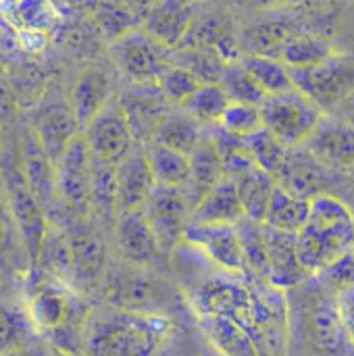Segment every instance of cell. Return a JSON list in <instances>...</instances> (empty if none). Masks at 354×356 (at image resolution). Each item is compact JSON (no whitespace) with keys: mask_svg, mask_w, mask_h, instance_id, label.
I'll use <instances>...</instances> for the list:
<instances>
[{"mask_svg":"<svg viewBox=\"0 0 354 356\" xmlns=\"http://www.w3.org/2000/svg\"><path fill=\"white\" fill-rule=\"evenodd\" d=\"M263 129L286 146H300L315 131L323 113L303 92L290 88L280 94H269L259 104Z\"/></svg>","mask_w":354,"mask_h":356,"instance_id":"cell-8","label":"cell"},{"mask_svg":"<svg viewBox=\"0 0 354 356\" xmlns=\"http://www.w3.org/2000/svg\"><path fill=\"white\" fill-rule=\"evenodd\" d=\"M6 204L10 209V215H13L17 227H19L21 240H23V246H25V252L29 259V273H31L35 267V259H38L44 234L48 229V223L44 219L46 215H44L42 207L29 194V190L21 177V169L8 177V200H6Z\"/></svg>","mask_w":354,"mask_h":356,"instance_id":"cell-14","label":"cell"},{"mask_svg":"<svg viewBox=\"0 0 354 356\" xmlns=\"http://www.w3.org/2000/svg\"><path fill=\"white\" fill-rule=\"evenodd\" d=\"M288 69L292 88L315 102L323 115H332L354 92V54H330L315 65Z\"/></svg>","mask_w":354,"mask_h":356,"instance_id":"cell-7","label":"cell"},{"mask_svg":"<svg viewBox=\"0 0 354 356\" xmlns=\"http://www.w3.org/2000/svg\"><path fill=\"white\" fill-rule=\"evenodd\" d=\"M83 140L90 154L98 161L117 165L136 144L129 123L117 102V98L108 100L94 119L83 127Z\"/></svg>","mask_w":354,"mask_h":356,"instance_id":"cell-13","label":"cell"},{"mask_svg":"<svg viewBox=\"0 0 354 356\" xmlns=\"http://www.w3.org/2000/svg\"><path fill=\"white\" fill-rule=\"evenodd\" d=\"M21 177L42 207V211H50L56 200V181H54V163L48 159L44 148L40 146L33 131H29L23 140L21 150Z\"/></svg>","mask_w":354,"mask_h":356,"instance_id":"cell-22","label":"cell"},{"mask_svg":"<svg viewBox=\"0 0 354 356\" xmlns=\"http://www.w3.org/2000/svg\"><path fill=\"white\" fill-rule=\"evenodd\" d=\"M332 115L338 117V119H342V121H346V123H351L354 127V92L346 98V100L340 102V106H338Z\"/></svg>","mask_w":354,"mask_h":356,"instance_id":"cell-48","label":"cell"},{"mask_svg":"<svg viewBox=\"0 0 354 356\" xmlns=\"http://www.w3.org/2000/svg\"><path fill=\"white\" fill-rule=\"evenodd\" d=\"M159 90H161V94L167 98V102L171 104V106H179L198 86H200V81L188 71V69H184V67H179V65H175V63H171L167 69H165V73L161 75V79H159Z\"/></svg>","mask_w":354,"mask_h":356,"instance_id":"cell-44","label":"cell"},{"mask_svg":"<svg viewBox=\"0 0 354 356\" xmlns=\"http://www.w3.org/2000/svg\"><path fill=\"white\" fill-rule=\"evenodd\" d=\"M0 273L6 280L29 273V259L19 227L4 200H0Z\"/></svg>","mask_w":354,"mask_h":356,"instance_id":"cell-34","label":"cell"},{"mask_svg":"<svg viewBox=\"0 0 354 356\" xmlns=\"http://www.w3.org/2000/svg\"><path fill=\"white\" fill-rule=\"evenodd\" d=\"M244 217L238 192L232 179L223 177L192 209L190 223L198 225H236Z\"/></svg>","mask_w":354,"mask_h":356,"instance_id":"cell-26","label":"cell"},{"mask_svg":"<svg viewBox=\"0 0 354 356\" xmlns=\"http://www.w3.org/2000/svg\"><path fill=\"white\" fill-rule=\"evenodd\" d=\"M35 334L42 336L56 355H81L90 307L73 288L44 277L31 286L25 307Z\"/></svg>","mask_w":354,"mask_h":356,"instance_id":"cell-2","label":"cell"},{"mask_svg":"<svg viewBox=\"0 0 354 356\" xmlns=\"http://www.w3.org/2000/svg\"><path fill=\"white\" fill-rule=\"evenodd\" d=\"M263 236L267 246V263L269 277L267 282L277 290H290L305 284L311 275L303 269L296 254V238L294 234H286L263 223Z\"/></svg>","mask_w":354,"mask_h":356,"instance_id":"cell-20","label":"cell"},{"mask_svg":"<svg viewBox=\"0 0 354 356\" xmlns=\"http://www.w3.org/2000/svg\"><path fill=\"white\" fill-rule=\"evenodd\" d=\"M111 94H113V79L104 69L90 67L79 75V79L73 86L71 102H69L79 123V129L86 127L94 119V115L111 100Z\"/></svg>","mask_w":354,"mask_h":356,"instance_id":"cell-25","label":"cell"},{"mask_svg":"<svg viewBox=\"0 0 354 356\" xmlns=\"http://www.w3.org/2000/svg\"><path fill=\"white\" fill-rule=\"evenodd\" d=\"M292 338L300 350L296 356H354V344L340 323L336 302L319 292H307L294 317Z\"/></svg>","mask_w":354,"mask_h":356,"instance_id":"cell-5","label":"cell"},{"mask_svg":"<svg viewBox=\"0 0 354 356\" xmlns=\"http://www.w3.org/2000/svg\"><path fill=\"white\" fill-rule=\"evenodd\" d=\"M200 330L221 356H263L250 334L225 317H200Z\"/></svg>","mask_w":354,"mask_h":356,"instance_id":"cell-29","label":"cell"},{"mask_svg":"<svg viewBox=\"0 0 354 356\" xmlns=\"http://www.w3.org/2000/svg\"><path fill=\"white\" fill-rule=\"evenodd\" d=\"M33 271H42L44 277L56 280L71 288V254L67 234L58 225H48L44 240L40 244V252L35 259ZM31 271V273H33Z\"/></svg>","mask_w":354,"mask_h":356,"instance_id":"cell-31","label":"cell"},{"mask_svg":"<svg viewBox=\"0 0 354 356\" xmlns=\"http://www.w3.org/2000/svg\"><path fill=\"white\" fill-rule=\"evenodd\" d=\"M90 213L104 223H115L117 211V184L115 165L90 159Z\"/></svg>","mask_w":354,"mask_h":356,"instance_id":"cell-32","label":"cell"},{"mask_svg":"<svg viewBox=\"0 0 354 356\" xmlns=\"http://www.w3.org/2000/svg\"><path fill=\"white\" fill-rule=\"evenodd\" d=\"M202 131L204 129L186 111H182L179 106H171L167 115L161 119V123L156 125L150 140L188 156L200 142Z\"/></svg>","mask_w":354,"mask_h":356,"instance_id":"cell-30","label":"cell"},{"mask_svg":"<svg viewBox=\"0 0 354 356\" xmlns=\"http://www.w3.org/2000/svg\"><path fill=\"white\" fill-rule=\"evenodd\" d=\"M188 161H190V175H188V184L184 186V190L196 204L225 175H223L221 156L204 131H202V138L196 144V148L188 154Z\"/></svg>","mask_w":354,"mask_h":356,"instance_id":"cell-27","label":"cell"},{"mask_svg":"<svg viewBox=\"0 0 354 356\" xmlns=\"http://www.w3.org/2000/svg\"><path fill=\"white\" fill-rule=\"evenodd\" d=\"M115 184H117V211L142 209L148 194L154 188L150 165L140 142L115 165Z\"/></svg>","mask_w":354,"mask_h":356,"instance_id":"cell-19","label":"cell"},{"mask_svg":"<svg viewBox=\"0 0 354 356\" xmlns=\"http://www.w3.org/2000/svg\"><path fill=\"white\" fill-rule=\"evenodd\" d=\"M148 165H150V173L154 179V186H177L184 188L188 184V175H190V161L186 154L175 152L167 146H161L156 142H146L142 144Z\"/></svg>","mask_w":354,"mask_h":356,"instance_id":"cell-35","label":"cell"},{"mask_svg":"<svg viewBox=\"0 0 354 356\" xmlns=\"http://www.w3.org/2000/svg\"><path fill=\"white\" fill-rule=\"evenodd\" d=\"M219 86L225 92V96L230 98V102L259 106L267 96L240 60H232L225 65V69L219 77Z\"/></svg>","mask_w":354,"mask_h":356,"instance_id":"cell-42","label":"cell"},{"mask_svg":"<svg viewBox=\"0 0 354 356\" xmlns=\"http://www.w3.org/2000/svg\"><path fill=\"white\" fill-rule=\"evenodd\" d=\"M332 54L330 42L321 38L319 33L294 27L288 40L284 42L280 50V60L288 67H305V65H315Z\"/></svg>","mask_w":354,"mask_h":356,"instance_id":"cell-37","label":"cell"},{"mask_svg":"<svg viewBox=\"0 0 354 356\" xmlns=\"http://www.w3.org/2000/svg\"><path fill=\"white\" fill-rule=\"evenodd\" d=\"M194 202L184 188L177 186H154L148 194L142 213L159 242L161 252L173 250L190 225Z\"/></svg>","mask_w":354,"mask_h":356,"instance_id":"cell-10","label":"cell"},{"mask_svg":"<svg viewBox=\"0 0 354 356\" xmlns=\"http://www.w3.org/2000/svg\"><path fill=\"white\" fill-rule=\"evenodd\" d=\"M303 146L321 167L354 169V127L334 115H323Z\"/></svg>","mask_w":354,"mask_h":356,"instance_id":"cell-15","label":"cell"},{"mask_svg":"<svg viewBox=\"0 0 354 356\" xmlns=\"http://www.w3.org/2000/svg\"><path fill=\"white\" fill-rule=\"evenodd\" d=\"M351 254H353V259H354V246H353V250H351Z\"/></svg>","mask_w":354,"mask_h":356,"instance_id":"cell-53","label":"cell"},{"mask_svg":"<svg viewBox=\"0 0 354 356\" xmlns=\"http://www.w3.org/2000/svg\"><path fill=\"white\" fill-rule=\"evenodd\" d=\"M198 317H225L242 325L255 340V294L246 275H213L190 292ZM257 344V342H255Z\"/></svg>","mask_w":354,"mask_h":356,"instance_id":"cell-6","label":"cell"},{"mask_svg":"<svg viewBox=\"0 0 354 356\" xmlns=\"http://www.w3.org/2000/svg\"><path fill=\"white\" fill-rule=\"evenodd\" d=\"M10 356H56V353L50 350L48 346H44V344H40V342L35 340V342L29 344L27 348H23V350H19V353H13Z\"/></svg>","mask_w":354,"mask_h":356,"instance_id":"cell-49","label":"cell"},{"mask_svg":"<svg viewBox=\"0 0 354 356\" xmlns=\"http://www.w3.org/2000/svg\"><path fill=\"white\" fill-rule=\"evenodd\" d=\"M204 252L217 267L227 273L244 275V259L234 225H198L190 223L184 232V240Z\"/></svg>","mask_w":354,"mask_h":356,"instance_id":"cell-18","label":"cell"},{"mask_svg":"<svg viewBox=\"0 0 354 356\" xmlns=\"http://www.w3.org/2000/svg\"><path fill=\"white\" fill-rule=\"evenodd\" d=\"M33 134L48 154V159L56 165L65 148L79 136V123L67 102H52L46 104L33 123Z\"/></svg>","mask_w":354,"mask_h":356,"instance_id":"cell-21","label":"cell"},{"mask_svg":"<svg viewBox=\"0 0 354 356\" xmlns=\"http://www.w3.org/2000/svg\"><path fill=\"white\" fill-rule=\"evenodd\" d=\"M244 142V148L248 152V156L252 159V163L257 167H261L263 171H267L271 177L277 175V171L282 169L286 156H288V150L290 146L282 144L277 138H273L267 129H259L246 138H242Z\"/></svg>","mask_w":354,"mask_h":356,"instance_id":"cell-41","label":"cell"},{"mask_svg":"<svg viewBox=\"0 0 354 356\" xmlns=\"http://www.w3.org/2000/svg\"><path fill=\"white\" fill-rule=\"evenodd\" d=\"M67 234L71 254V288L77 294H88L102 286L106 275V248L100 236L79 217L61 227Z\"/></svg>","mask_w":354,"mask_h":356,"instance_id":"cell-11","label":"cell"},{"mask_svg":"<svg viewBox=\"0 0 354 356\" xmlns=\"http://www.w3.org/2000/svg\"><path fill=\"white\" fill-rule=\"evenodd\" d=\"M117 102L129 123L134 140L140 144H146L152 138L156 125L171 108L156 83H131V88H127Z\"/></svg>","mask_w":354,"mask_h":356,"instance_id":"cell-16","label":"cell"},{"mask_svg":"<svg viewBox=\"0 0 354 356\" xmlns=\"http://www.w3.org/2000/svg\"><path fill=\"white\" fill-rule=\"evenodd\" d=\"M319 280L325 288L334 290V292H340L344 288H351L354 286V259L353 254L348 252L346 257L338 259L336 263H332L330 267L321 269L319 273Z\"/></svg>","mask_w":354,"mask_h":356,"instance_id":"cell-45","label":"cell"},{"mask_svg":"<svg viewBox=\"0 0 354 356\" xmlns=\"http://www.w3.org/2000/svg\"><path fill=\"white\" fill-rule=\"evenodd\" d=\"M230 98L221 90L219 83H200L182 104L179 108L186 111L202 129L217 125L223 111L227 108Z\"/></svg>","mask_w":354,"mask_h":356,"instance_id":"cell-39","label":"cell"},{"mask_svg":"<svg viewBox=\"0 0 354 356\" xmlns=\"http://www.w3.org/2000/svg\"><path fill=\"white\" fill-rule=\"evenodd\" d=\"M4 280H6V277H4V275H2V273H0V288H2V286H4Z\"/></svg>","mask_w":354,"mask_h":356,"instance_id":"cell-51","label":"cell"},{"mask_svg":"<svg viewBox=\"0 0 354 356\" xmlns=\"http://www.w3.org/2000/svg\"><path fill=\"white\" fill-rule=\"evenodd\" d=\"M296 254L309 275H317L354 246V217L334 196L319 194L311 200L307 221L294 234Z\"/></svg>","mask_w":354,"mask_h":356,"instance_id":"cell-3","label":"cell"},{"mask_svg":"<svg viewBox=\"0 0 354 356\" xmlns=\"http://www.w3.org/2000/svg\"><path fill=\"white\" fill-rule=\"evenodd\" d=\"M236 192H238V200L242 207L244 217L263 223L265 211L269 207V200L277 188L275 179L263 171L261 167H257L255 163L250 167H246L244 171H240L236 177H232Z\"/></svg>","mask_w":354,"mask_h":356,"instance_id":"cell-28","label":"cell"},{"mask_svg":"<svg viewBox=\"0 0 354 356\" xmlns=\"http://www.w3.org/2000/svg\"><path fill=\"white\" fill-rule=\"evenodd\" d=\"M244 69L252 75V79L261 86V90L269 94H280L292 88L290 79V69L277 58L271 56H261V54H246L238 58Z\"/></svg>","mask_w":354,"mask_h":356,"instance_id":"cell-40","label":"cell"},{"mask_svg":"<svg viewBox=\"0 0 354 356\" xmlns=\"http://www.w3.org/2000/svg\"><path fill=\"white\" fill-rule=\"evenodd\" d=\"M173 323L163 315L129 313L115 307L90 311L83 350L86 356H156L171 338Z\"/></svg>","mask_w":354,"mask_h":356,"instance_id":"cell-1","label":"cell"},{"mask_svg":"<svg viewBox=\"0 0 354 356\" xmlns=\"http://www.w3.org/2000/svg\"><path fill=\"white\" fill-rule=\"evenodd\" d=\"M115 238H117V250L123 263H129L136 267H150L163 254L142 209L121 211L117 215Z\"/></svg>","mask_w":354,"mask_h":356,"instance_id":"cell-17","label":"cell"},{"mask_svg":"<svg viewBox=\"0 0 354 356\" xmlns=\"http://www.w3.org/2000/svg\"><path fill=\"white\" fill-rule=\"evenodd\" d=\"M100 290L104 294V305L142 315L169 317V311L177 302L173 288L165 280L148 267L129 263L106 269Z\"/></svg>","mask_w":354,"mask_h":356,"instance_id":"cell-4","label":"cell"},{"mask_svg":"<svg viewBox=\"0 0 354 356\" xmlns=\"http://www.w3.org/2000/svg\"><path fill=\"white\" fill-rule=\"evenodd\" d=\"M200 356H221V355H219L217 350H213V348H207V350H204Z\"/></svg>","mask_w":354,"mask_h":356,"instance_id":"cell-50","label":"cell"},{"mask_svg":"<svg viewBox=\"0 0 354 356\" xmlns=\"http://www.w3.org/2000/svg\"><path fill=\"white\" fill-rule=\"evenodd\" d=\"M192 17L194 8L188 0H156L146 15L144 31L163 46L171 48L184 42L190 31Z\"/></svg>","mask_w":354,"mask_h":356,"instance_id":"cell-24","label":"cell"},{"mask_svg":"<svg viewBox=\"0 0 354 356\" xmlns=\"http://www.w3.org/2000/svg\"><path fill=\"white\" fill-rule=\"evenodd\" d=\"M334 302H336V311H338L340 323H342L346 336L351 338V342L354 344V286L336 292Z\"/></svg>","mask_w":354,"mask_h":356,"instance_id":"cell-47","label":"cell"},{"mask_svg":"<svg viewBox=\"0 0 354 356\" xmlns=\"http://www.w3.org/2000/svg\"><path fill=\"white\" fill-rule=\"evenodd\" d=\"M17 13L31 31L44 29L54 21V8L48 0H19Z\"/></svg>","mask_w":354,"mask_h":356,"instance_id":"cell-46","label":"cell"},{"mask_svg":"<svg viewBox=\"0 0 354 356\" xmlns=\"http://www.w3.org/2000/svg\"><path fill=\"white\" fill-rule=\"evenodd\" d=\"M234 227H236L242 259H244V275L267 282L269 263H267V246H265V236H263V223L252 221L248 217H242Z\"/></svg>","mask_w":354,"mask_h":356,"instance_id":"cell-36","label":"cell"},{"mask_svg":"<svg viewBox=\"0 0 354 356\" xmlns=\"http://www.w3.org/2000/svg\"><path fill=\"white\" fill-rule=\"evenodd\" d=\"M217 125L236 138H246L263 127L259 106L242 104V102H230Z\"/></svg>","mask_w":354,"mask_h":356,"instance_id":"cell-43","label":"cell"},{"mask_svg":"<svg viewBox=\"0 0 354 356\" xmlns=\"http://www.w3.org/2000/svg\"><path fill=\"white\" fill-rule=\"evenodd\" d=\"M309 207H311V200L296 198V196L284 192L282 188H275V192L269 200V207L265 211L263 223L267 227H273V229H280L286 234H296L303 227V223L307 221Z\"/></svg>","mask_w":354,"mask_h":356,"instance_id":"cell-38","label":"cell"},{"mask_svg":"<svg viewBox=\"0 0 354 356\" xmlns=\"http://www.w3.org/2000/svg\"><path fill=\"white\" fill-rule=\"evenodd\" d=\"M35 340L38 334L25 307L0 300V356L19 353Z\"/></svg>","mask_w":354,"mask_h":356,"instance_id":"cell-33","label":"cell"},{"mask_svg":"<svg viewBox=\"0 0 354 356\" xmlns=\"http://www.w3.org/2000/svg\"><path fill=\"white\" fill-rule=\"evenodd\" d=\"M56 356H86V355H56Z\"/></svg>","mask_w":354,"mask_h":356,"instance_id":"cell-52","label":"cell"},{"mask_svg":"<svg viewBox=\"0 0 354 356\" xmlns=\"http://www.w3.org/2000/svg\"><path fill=\"white\" fill-rule=\"evenodd\" d=\"M111 56L131 83L142 86L159 83L161 75L171 65L169 48L140 29L121 33L111 46Z\"/></svg>","mask_w":354,"mask_h":356,"instance_id":"cell-9","label":"cell"},{"mask_svg":"<svg viewBox=\"0 0 354 356\" xmlns=\"http://www.w3.org/2000/svg\"><path fill=\"white\" fill-rule=\"evenodd\" d=\"M273 179L277 188H282L284 192L296 198L313 200L321 194L323 167L313 159V154L303 144L290 146L288 156Z\"/></svg>","mask_w":354,"mask_h":356,"instance_id":"cell-23","label":"cell"},{"mask_svg":"<svg viewBox=\"0 0 354 356\" xmlns=\"http://www.w3.org/2000/svg\"><path fill=\"white\" fill-rule=\"evenodd\" d=\"M90 150L79 134L54 165L56 198L63 200L67 213L86 219L90 213Z\"/></svg>","mask_w":354,"mask_h":356,"instance_id":"cell-12","label":"cell"}]
</instances>
